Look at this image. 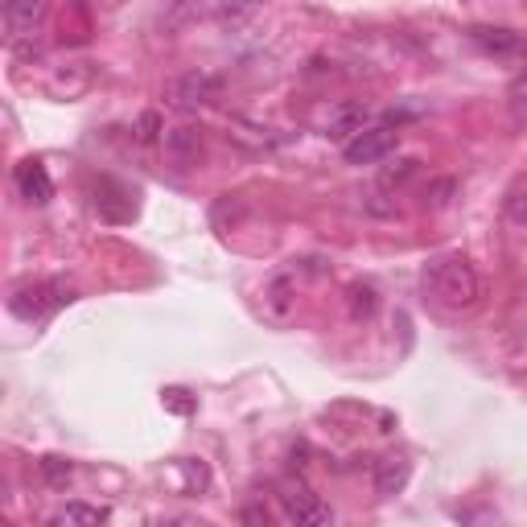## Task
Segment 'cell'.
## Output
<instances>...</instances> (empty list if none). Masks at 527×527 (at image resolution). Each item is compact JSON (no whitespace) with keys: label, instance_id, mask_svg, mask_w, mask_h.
Wrapping results in <instances>:
<instances>
[{"label":"cell","instance_id":"cell-8","mask_svg":"<svg viewBox=\"0 0 527 527\" xmlns=\"http://www.w3.org/2000/svg\"><path fill=\"white\" fill-rule=\"evenodd\" d=\"M202 132L182 124V128H165V157L173 165H198L202 161Z\"/></svg>","mask_w":527,"mask_h":527},{"label":"cell","instance_id":"cell-13","mask_svg":"<svg viewBox=\"0 0 527 527\" xmlns=\"http://www.w3.org/2000/svg\"><path fill=\"white\" fill-rule=\"evenodd\" d=\"M474 42L486 54H511V50H519V33L515 29H503V25H478L474 29Z\"/></svg>","mask_w":527,"mask_h":527},{"label":"cell","instance_id":"cell-23","mask_svg":"<svg viewBox=\"0 0 527 527\" xmlns=\"http://www.w3.org/2000/svg\"><path fill=\"white\" fill-rule=\"evenodd\" d=\"M449 194H453V182H449V178H441V182H433V186L425 190V206L441 210V206H449Z\"/></svg>","mask_w":527,"mask_h":527},{"label":"cell","instance_id":"cell-18","mask_svg":"<svg viewBox=\"0 0 527 527\" xmlns=\"http://www.w3.org/2000/svg\"><path fill=\"white\" fill-rule=\"evenodd\" d=\"M507 99H511V112L523 120L527 116V66L515 75V83H511V91H507Z\"/></svg>","mask_w":527,"mask_h":527},{"label":"cell","instance_id":"cell-11","mask_svg":"<svg viewBox=\"0 0 527 527\" xmlns=\"http://www.w3.org/2000/svg\"><path fill=\"white\" fill-rule=\"evenodd\" d=\"M408 478H412V466H408L404 458H383V462L375 466V490H379L383 499L400 495V490L408 486Z\"/></svg>","mask_w":527,"mask_h":527},{"label":"cell","instance_id":"cell-12","mask_svg":"<svg viewBox=\"0 0 527 527\" xmlns=\"http://www.w3.org/2000/svg\"><path fill=\"white\" fill-rule=\"evenodd\" d=\"M91 87V66L87 62H70L66 70H58V75L50 79V91L58 95V99H75V95H83Z\"/></svg>","mask_w":527,"mask_h":527},{"label":"cell","instance_id":"cell-1","mask_svg":"<svg viewBox=\"0 0 527 527\" xmlns=\"http://www.w3.org/2000/svg\"><path fill=\"white\" fill-rule=\"evenodd\" d=\"M425 297H433L441 309H474L478 297H482V280L474 272V264L466 256H437L429 260L425 276Z\"/></svg>","mask_w":527,"mask_h":527},{"label":"cell","instance_id":"cell-6","mask_svg":"<svg viewBox=\"0 0 527 527\" xmlns=\"http://www.w3.org/2000/svg\"><path fill=\"white\" fill-rule=\"evenodd\" d=\"M42 17H46L42 0H13V5L0 9V25H5V33H9L13 42L17 38H29V33L42 25Z\"/></svg>","mask_w":527,"mask_h":527},{"label":"cell","instance_id":"cell-7","mask_svg":"<svg viewBox=\"0 0 527 527\" xmlns=\"http://www.w3.org/2000/svg\"><path fill=\"white\" fill-rule=\"evenodd\" d=\"M285 507H289L293 527H334L330 507L318 495H309V490H293V495H285Z\"/></svg>","mask_w":527,"mask_h":527},{"label":"cell","instance_id":"cell-21","mask_svg":"<svg viewBox=\"0 0 527 527\" xmlns=\"http://www.w3.org/2000/svg\"><path fill=\"white\" fill-rule=\"evenodd\" d=\"M165 408L178 412V416H190V412H194V400H190V392H182V388H165Z\"/></svg>","mask_w":527,"mask_h":527},{"label":"cell","instance_id":"cell-24","mask_svg":"<svg viewBox=\"0 0 527 527\" xmlns=\"http://www.w3.org/2000/svg\"><path fill=\"white\" fill-rule=\"evenodd\" d=\"M289 305V280H276L272 285V309H285Z\"/></svg>","mask_w":527,"mask_h":527},{"label":"cell","instance_id":"cell-10","mask_svg":"<svg viewBox=\"0 0 527 527\" xmlns=\"http://www.w3.org/2000/svg\"><path fill=\"white\" fill-rule=\"evenodd\" d=\"M363 124H367V108H359V103H338V108L326 116V136L350 145V140L363 132Z\"/></svg>","mask_w":527,"mask_h":527},{"label":"cell","instance_id":"cell-25","mask_svg":"<svg viewBox=\"0 0 527 527\" xmlns=\"http://www.w3.org/2000/svg\"><path fill=\"white\" fill-rule=\"evenodd\" d=\"M243 519H248L252 527H268V515L260 519V511H256V507H248V511H243Z\"/></svg>","mask_w":527,"mask_h":527},{"label":"cell","instance_id":"cell-3","mask_svg":"<svg viewBox=\"0 0 527 527\" xmlns=\"http://www.w3.org/2000/svg\"><path fill=\"white\" fill-rule=\"evenodd\" d=\"M66 301H75V293H70L62 280H38V285H21V289H13V297H9V309L17 313L21 322H42L46 313H54L58 305H66Z\"/></svg>","mask_w":527,"mask_h":527},{"label":"cell","instance_id":"cell-5","mask_svg":"<svg viewBox=\"0 0 527 527\" xmlns=\"http://www.w3.org/2000/svg\"><path fill=\"white\" fill-rule=\"evenodd\" d=\"M227 140H231V145H239V149H248V153H264V149H276L285 136L272 132L268 124H256V120L231 116V124H227Z\"/></svg>","mask_w":527,"mask_h":527},{"label":"cell","instance_id":"cell-20","mask_svg":"<svg viewBox=\"0 0 527 527\" xmlns=\"http://www.w3.org/2000/svg\"><path fill=\"white\" fill-rule=\"evenodd\" d=\"M157 132H161V116H157V112H145V116H140V124H136V140H140V145H153Z\"/></svg>","mask_w":527,"mask_h":527},{"label":"cell","instance_id":"cell-14","mask_svg":"<svg viewBox=\"0 0 527 527\" xmlns=\"http://www.w3.org/2000/svg\"><path fill=\"white\" fill-rule=\"evenodd\" d=\"M346 297H350V318H355V322L371 318V313H375V305H379V297H375V289H371V285H355V289H350Z\"/></svg>","mask_w":527,"mask_h":527},{"label":"cell","instance_id":"cell-16","mask_svg":"<svg viewBox=\"0 0 527 527\" xmlns=\"http://www.w3.org/2000/svg\"><path fill=\"white\" fill-rule=\"evenodd\" d=\"M66 519L75 523V527H99L103 519H108V511L87 507V503H66Z\"/></svg>","mask_w":527,"mask_h":527},{"label":"cell","instance_id":"cell-19","mask_svg":"<svg viewBox=\"0 0 527 527\" xmlns=\"http://www.w3.org/2000/svg\"><path fill=\"white\" fill-rule=\"evenodd\" d=\"M210 13H215L223 25H239V21H252V17H256V9H252V5H215Z\"/></svg>","mask_w":527,"mask_h":527},{"label":"cell","instance_id":"cell-15","mask_svg":"<svg viewBox=\"0 0 527 527\" xmlns=\"http://www.w3.org/2000/svg\"><path fill=\"white\" fill-rule=\"evenodd\" d=\"M416 165H420L416 157H400V161H392L388 169L379 173V186H404V182L412 178V173H416Z\"/></svg>","mask_w":527,"mask_h":527},{"label":"cell","instance_id":"cell-2","mask_svg":"<svg viewBox=\"0 0 527 527\" xmlns=\"http://www.w3.org/2000/svg\"><path fill=\"white\" fill-rule=\"evenodd\" d=\"M165 103L173 112H202L223 95V79L210 75V70H182L165 83Z\"/></svg>","mask_w":527,"mask_h":527},{"label":"cell","instance_id":"cell-4","mask_svg":"<svg viewBox=\"0 0 527 527\" xmlns=\"http://www.w3.org/2000/svg\"><path fill=\"white\" fill-rule=\"evenodd\" d=\"M396 145H400V132L392 124H379V128H363L350 145H342V157H346V165H375Z\"/></svg>","mask_w":527,"mask_h":527},{"label":"cell","instance_id":"cell-17","mask_svg":"<svg viewBox=\"0 0 527 527\" xmlns=\"http://www.w3.org/2000/svg\"><path fill=\"white\" fill-rule=\"evenodd\" d=\"M42 474H46L50 486H66L70 482V462L58 458V453H50V458H42Z\"/></svg>","mask_w":527,"mask_h":527},{"label":"cell","instance_id":"cell-9","mask_svg":"<svg viewBox=\"0 0 527 527\" xmlns=\"http://www.w3.org/2000/svg\"><path fill=\"white\" fill-rule=\"evenodd\" d=\"M17 190H21V198H25L29 206H46V202L54 198V182H50L46 165H42V161L17 165Z\"/></svg>","mask_w":527,"mask_h":527},{"label":"cell","instance_id":"cell-22","mask_svg":"<svg viewBox=\"0 0 527 527\" xmlns=\"http://www.w3.org/2000/svg\"><path fill=\"white\" fill-rule=\"evenodd\" d=\"M507 219H511L519 231H527V190L511 194V202H507Z\"/></svg>","mask_w":527,"mask_h":527}]
</instances>
